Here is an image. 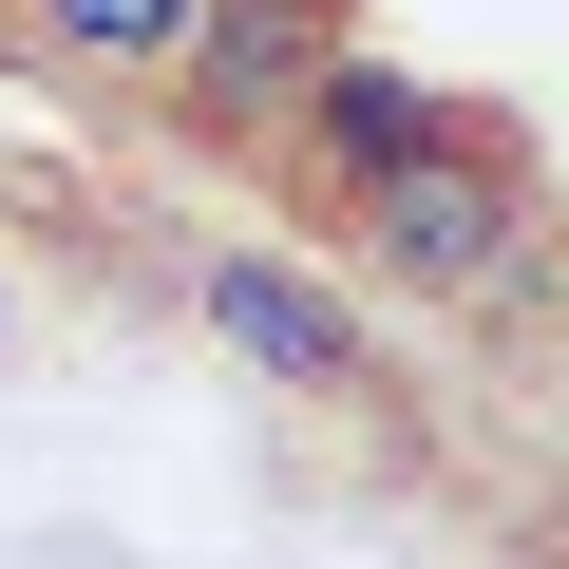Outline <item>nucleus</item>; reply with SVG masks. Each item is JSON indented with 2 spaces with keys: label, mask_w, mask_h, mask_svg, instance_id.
<instances>
[{
  "label": "nucleus",
  "mask_w": 569,
  "mask_h": 569,
  "mask_svg": "<svg viewBox=\"0 0 569 569\" xmlns=\"http://www.w3.org/2000/svg\"><path fill=\"white\" fill-rule=\"evenodd\" d=\"M342 209L380 228V284H437V305L531 284V171H512V133H493V114H437V133H418V152H380Z\"/></svg>",
  "instance_id": "obj_1"
},
{
  "label": "nucleus",
  "mask_w": 569,
  "mask_h": 569,
  "mask_svg": "<svg viewBox=\"0 0 569 569\" xmlns=\"http://www.w3.org/2000/svg\"><path fill=\"white\" fill-rule=\"evenodd\" d=\"M323 58H342V0H190L171 114H190V133H284Z\"/></svg>",
  "instance_id": "obj_2"
},
{
  "label": "nucleus",
  "mask_w": 569,
  "mask_h": 569,
  "mask_svg": "<svg viewBox=\"0 0 569 569\" xmlns=\"http://www.w3.org/2000/svg\"><path fill=\"white\" fill-rule=\"evenodd\" d=\"M209 342L247 380H284V399H361V305L323 266H284V247H228L209 266Z\"/></svg>",
  "instance_id": "obj_3"
},
{
  "label": "nucleus",
  "mask_w": 569,
  "mask_h": 569,
  "mask_svg": "<svg viewBox=\"0 0 569 569\" xmlns=\"http://www.w3.org/2000/svg\"><path fill=\"white\" fill-rule=\"evenodd\" d=\"M437 114H456V96H437V77H399V58H361V39L305 77V152H323V190H361V171H380V152H418Z\"/></svg>",
  "instance_id": "obj_4"
},
{
  "label": "nucleus",
  "mask_w": 569,
  "mask_h": 569,
  "mask_svg": "<svg viewBox=\"0 0 569 569\" xmlns=\"http://www.w3.org/2000/svg\"><path fill=\"white\" fill-rule=\"evenodd\" d=\"M39 39H58V58H114V77H171L190 0H39Z\"/></svg>",
  "instance_id": "obj_5"
}]
</instances>
